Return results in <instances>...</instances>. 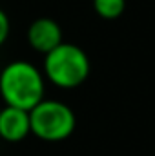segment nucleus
Wrapping results in <instances>:
<instances>
[{
	"instance_id": "nucleus-1",
	"label": "nucleus",
	"mask_w": 155,
	"mask_h": 156,
	"mask_svg": "<svg viewBox=\"0 0 155 156\" xmlns=\"http://www.w3.org/2000/svg\"><path fill=\"white\" fill-rule=\"evenodd\" d=\"M44 75L33 64L15 60L0 73V96L6 105L31 111L44 100Z\"/></svg>"
},
{
	"instance_id": "nucleus-2",
	"label": "nucleus",
	"mask_w": 155,
	"mask_h": 156,
	"mask_svg": "<svg viewBox=\"0 0 155 156\" xmlns=\"http://www.w3.org/2000/svg\"><path fill=\"white\" fill-rule=\"evenodd\" d=\"M89 58L75 44L62 42L44 55V76L60 89H75L89 76Z\"/></svg>"
},
{
	"instance_id": "nucleus-3",
	"label": "nucleus",
	"mask_w": 155,
	"mask_h": 156,
	"mask_svg": "<svg viewBox=\"0 0 155 156\" xmlns=\"http://www.w3.org/2000/svg\"><path fill=\"white\" fill-rule=\"evenodd\" d=\"M31 133L44 142H62L75 131L77 118L70 105L59 100H42L29 111Z\"/></svg>"
},
{
	"instance_id": "nucleus-4",
	"label": "nucleus",
	"mask_w": 155,
	"mask_h": 156,
	"mask_svg": "<svg viewBox=\"0 0 155 156\" xmlns=\"http://www.w3.org/2000/svg\"><path fill=\"white\" fill-rule=\"evenodd\" d=\"M28 42L35 51L47 55L49 51H53L55 47H59L64 42L62 27L53 18H47V16L37 18L31 22V26L28 29Z\"/></svg>"
},
{
	"instance_id": "nucleus-5",
	"label": "nucleus",
	"mask_w": 155,
	"mask_h": 156,
	"mask_svg": "<svg viewBox=\"0 0 155 156\" xmlns=\"http://www.w3.org/2000/svg\"><path fill=\"white\" fill-rule=\"evenodd\" d=\"M31 133L29 111L6 105L0 109V138L6 142H22Z\"/></svg>"
},
{
	"instance_id": "nucleus-6",
	"label": "nucleus",
	"mask_w": 155,
	"mask_h": 156,
	"mask_svg": "<svg viewBox=\"0 0 155 156\" xmlns=\"http://www.w3.org/2000/svg\"><path fill=\"white\" fill-rule=\"evenodd\" d=\"M93 9L100 18L115 20L126 9V0H93Z\"/></svg>"
},
{
	"instance_id": "nucleus-7",
	"label": "nucleus",
	"mask_w": 155,
	"mask_h": 156,
	"mask_svg": "<svg viewBox=\"0 0 155 156\" xmlns=\"http://www.w3.org/2000/svg\"><path fill=\"white\" fill-rule=\"evenodd\" d=\"M9 37V18L4 9H0V45Z\"/></svg>"
}]
</instances>
